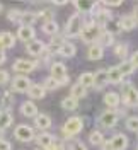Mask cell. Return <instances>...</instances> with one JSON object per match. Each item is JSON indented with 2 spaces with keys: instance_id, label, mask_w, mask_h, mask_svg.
Segmentation results:
<instances>
[{
  "instance_id": "6da1fadb",
  "label": "cell",
  "mask_w": 138,
  "mask_h": 150,
  "mask_svg": "<svg viewBox=\"0 0 138 150\" xmlns=\"http://www.w3.org/2000/svg\"><path fill=\"white\" fill-rule=\"evenodd\" d=\"M121 94H123L121 101H123L125 106H128V108H135V106H138V89L131 84V82H125V84H121Z\"/></svg>"
},
{
  "instance_id": "7a4b0ae2",
  "label": "cell",
  "mask_w": 138,
  "mask_h": 150,
  "mask_svg": "<svg viewBox=\"0 0 138 150\" xmlns=\"http://www.w3.org/2000/svg\"><path fill=\"white\" fill-rule=\"evenodd\" d=\"M82 28H84V16L82 14H79V12H75V14L70 16L68 22H67L65 34H67L68 38H77V36H80Z\"/></svg>"
},
{
  "instance_id": "3957f363",
  "label": "cell",
  "mask_w": 138,
  "mask_h": 150,
  "mask_svg": "<svg viewBox=\"0 0 138 150\" xmlns=\"http://www.w3.org/2000/svg\"><path fill=\"white\" fill-rule=\"evenodd\" d=\"M82 130H84V120L79 118V116L68 118V120L65 121L63 128H62V131H63V135L67 137V138H72V137H75V135H79Z\"/></svg>"
},
{
  "instance_id": "277c9868",
  "label": "cell",
  "mask_w": 138,
  "mask_h": 150,
  "mask_svg": "<svg viewBox=\"0 0 138 150\" xmlns=\"http://www.w3.org/2000/svg\"><path fill=\"white\" fill-rule=\"evenodd\" d=\"M102 29L99 28V26H96L94 22H84V28H82V33H80V38H82L84 43H96L97 41V38H99V34H101Z\"/></svg>"
},
{
  "instance_id": "5b68a950",
  "label": "cell",
  "mask_w": 138,
  "mask_h": 150,
  "mask_svg": "<svg viewBox=\"0 0 138 150\" xmlns=\"http://www.w3.org/2000/svg\"><path fill=\"white\" fill-rule=\"evenodd\" d=\"M50 72H51V77L55 79L56 82L60 85H65L68 84V75H67V67L63 63H60V62H55V63H51L50 67Z\"/></svg>"
},
{
  "instance_id": "8992f818",
  "label": "cell",
  "mask_w": 138,
  "mask_h": 150,
  "mask_svg": "<svg viewBox=\"0 0 138 150\" xmlns=\"http://www.w3.org/2000/svg\"><path fill=\"white\" fill-rule=\"evenodd\" d=\"M118 120H120V116H118V112L114 111V109H108V111H104L97 118V123L101 125L102 128H114L116 125H118Z\"/></svg>"
},
{
  "instance_id": "52a82bcc",
  "label": "cell",
  "mask_w": 138,
  "mask_h": 150,
  "mask_svg": "<svg viewBox=\"0 0 138 150\" xmlns=\"http://www.w3.org/2000/svg\"><path fill=\"white\" fill-rule=\"evenodd\" d=\"M92 16H94V21H92V22H94L96 26H99L101 29L106 28L111 21H113V16H111L109 9H99V10H96Z\"/></svg>"
},
{
  "instance_id": "ba28073f",
  "label": "cell",
  "mask_w": 138,
  "mask_h": 150,
  "mask_svg": "<svg viewBox=\"0 0 138 150\" xmlns=\"http://www.w3.org/2000/svg\"><path fill=\"white\" fill-rule=\"evenodd\" d=\"M31 85H33V82H31V79L28 75H17L12 80V91H16V92H28Z\"/></svg>"
},
{
  "instance_id": "9c48e42d",
  "label": "cell",
  "mask_w": 138,
  "mask_h": 150,
  "mask_svg": "<svg viewBox=\"0 0 138 150\" xmlns=\"http://www.w3.org/2000/svg\"><path fill=\"white\" fill-rule=\"evenodd\" d=\"M36 62H31V60H26V58H19V60H16L14 62V70L16 72H19V74H26L28 75L29 72H33L34 68H36Z\"/></svg>"
},
{
  "instance_id": "30bf717a",
  "label": "cell",
  "mask_w": 138,
  "mask_h": 150,
  "mask_svg": "<svg viewBox=\"0 0 138 150\" xmlns=\"http://www.w3.org/2000/svg\"><path fill=\"white\" fill-rule=\"evenodd\" d=\"M14 135H16V138L19 142H31L34 138V130L28 125H19L16 131H14Z\"/></svg>"
},
{
  "instance_id": "8fae6325",
  "label": "cell",
  "mask_w": 138,
  "mask_h": 150,
  "mask_svg": "<svg viewBox=\"0 0 138 150\" xmlns=\"http://www.w3.org/2000/svg\"><path fill=\"white\" fill-rule=\"evenodd\" d=\"M45 50H46V45L39 39H33V41L26 43V51L33 56H41Z\"/></svg>"
},
{
  "instance_id": "7c38bea8",
  "label": "cell",
  "mask_w": 138,
  "mask_h": 150,
  "mask_svg": "<svg viewBox=\"0 0 138 150\" xmlns=\"http://www.w3.org/2000/svg\"><path fill=\"white\" fill-rule=\"evenodd\" d=\"M109 143H111V149L113 150H126L128 149V138L123 133H116L109 140Z\"/></svg>"
},
{
  "instance_id": "4fadbf2b",
  "label": "cell",
  "mask_w": 138,
  "mask_h": 150,
  "mask_svg": "<svg viewBox=\"0 0 138 150\" xmlns=\"http://www.w3.org/2000/svg\"><path fill=\"white\" fill-rule=\"evenodd\" d=\"M108 84H109L108 82V70H97L94 74V89L102 91Z\"/></svg>"
},
{
  "instance_id": "5bb4252c",
  "label": "cell",
  "mask_w": 138,
  "mask_h": 150,
  "mask_svg": "<svg viewBox=\"0 0 138 150\" xmlns=\"http://www.w3.org/2000/svg\"><path fill=\"white\" fill-rule=\"evenodd\" d=\"M34 36H36V31H34V28H31V26H19L17 38L21 39V41H26V43H29V41H33V39H34Z\"/></svg>"
},
{
  "instance_id": "9a60e30c",
  "label": "cell",
  "mask_w": 138,
  "mask_h": 150,
  "mask_svg": "<svg viewBox=\"0 0 138 150\" xmlns=\"http://www.w3.org/2000/svg\"><path fill=\"white\" fill-rule=\"evenodd\" d=\"M74 5L79 14H94L99 4L97 2H74Z\"/></svg>"
},
{
  "instance_id": "2e32d148",
  "label": "cell",
  "mask_w": 138,
  "mask_h": 150,
  "mask_svg": "<svg viewBox=\"0 0 138 150\" xmlns=\"http://www.w3.org/2000/svg\"><path fill=\"white\" fill-rule=\"evenodd\" d=\"M16 46V38L10 33H0V51H5Z\"/></svg>"
},
{
  "instance_id": "e0dca14e",
  "label": "cell",
  "mask_w": 138,
  "mask_h": 150,
  "mask_svg": "<svg viewBox=\"0 0 138 150\" xmlns=\"http://www.w3.org/2000/svg\"><path fill=\"white\" fill-rule=\"evenodd\" d=\"M120 103H121V97L118 92H106L104 94V104L109 109H114L116 111V108L120 106Z\"/></svg>"
},
{
  "instance_id": "ac0fdd59",
  "label": "cell",
  "mask_w": 138,
  "mask_h": 150,
  "mask_svg": "<svg viewBox=\"0 0 138 150\" xmlns=\"http://www.w3.org/2000/svg\"><path fill=\"white\" fill-rule=\"evenodd\" d=\"M21 112H22V116H26V118H36L38 116V108H36L34 103L26 101V103L21 104Z\"/></svg>"
},
{
  "instance_id": "d6986e66",
  "label": "cell",
  "mask_w": 138,
  "mask_h": 150,
  "mask_svg": "<svg viewBox=\"0 0 138 150\" xmlns=\"http://www.w3.org/2000/svg\"><path fill=\"white\" fill-rule=\"evenodd\" d=\"M102 56H104V48L101 45L94 43V45L89 46V51H87V58L89 60H101Z\"/></svg>"
},
{
  "instance_id": "ffe728a7",
  "label": "cell",
  "mask_w": 138,
  "mask_h": 150,
  "mask_svg": "<svg viewBox=\"0 0 138 150\" xmlns=\"http://www.w3.org/2000/svg\"><path fill=\"white\" fill-rule=\"evenodd\" d=\"M53 135L51 133H46V131H43V133H39L36 137V142H38V145L41 147V149H48V147H51V143H53Z\"/></svg>"
},
{
  "instance_id": "44dd1931",
  "label": "cell",
  "mask_w": 138,
  "mask_h": 150,
  "mask_svg": "<svg viewBox=\"0 0 138 150\" xmlns=\"http://www.w3.org/2000/svg\"><path fill=\"white\" fill-rule=\"evenodd\" d=\"M34 125L39 130H48L51 126V118L48 114H45V112H41V114H38L36 118H34Z\"/></svg>"
},
{
  "instance_id": "7402d4cb",
  "label": "cell",
  "mask_w": 138,
  "mask_h": 150,
  "mask_svg": "<svg viewBox=\"0 0 138 150\" xmlns=\"http://www.w3.org/2000/svg\"><path fill=\"white\" fill-rule=\"evenodd\" d=\"M75 53H77L75 45H74V43H67V41L62 45L60 51H58V55H62L63 58H72V56H75Z\"/></svg>"
},
{
  "instance_id": "603a6c76",
  "label": "cell",
  "mask_w": 138,
  "mask_h": 150,
  "mask_svg": "<svg viewBox=\"0 0 138 150\" xmlns=\"http://www.w3.org/2000/svg\"><path fill=\"white\" fill-rule=\"evenodd\" d=\"M96 43H97V45H101L102 48L113 46V45H114V36L109 34L108 31H101V34H99V38H97V41H96Z\"/></svg>"
},
{
  "instance_id": "cb8c5ba5",
  "label": "cell",
  "mask_w": 138,
  "mask_h": 150,
  "mask_svg": "<svg viewBox=\"0 0 138 150\" xmlns=\"http://www.w3.org/2000/svg\"><path fill=\"white\" fill-rule=\"evenodd\" d=\"M118 24H120L121 31H131V29L137 28V22H135V19L131 17V16H123L118 21Z\"/></svg>"
},
{
  "instance_id": "d4e9b609",
  "label": "cell",
  "mask_w": 138,
  "mask_h": 150,
  "mask_svg": "<svg viewBox=\"0 0 138 150\" xmlns=\"http://www.w3.org/2000/svg\"><path fill=\"white\" fill-rule=\"evenodd\" d=\"M29 97H33V99H43L46 96V91L43 89V85H39V84H33L31 87H29Z\"/></svg>"
},
{
  "instance_id": "484cf974",
  "label": "cell",
  "mask_w": 138,
  "mask_h": 150,
  "mask_svg": "<svg viewBox=\"0 0 138 150\" xmlns=\"http://www.w3.org/2000/svg\"><path fill=\"white\" fill-rule=\"evenodd\" d=\"M14 121V116H12V112L10 111H0V130H5V128H9L10 125Z\"/></svg>"
},
{
  "instance_id": "4316f807",
  "label": "cell",
  "mask_w": 138,
  "mask_h": 150,
  "mask_svg": "<svg viewBox=\"0 0 138 150\" xmlns=\"http://www.w3.org/2000/svg\"><path fill=\"white\" fill-rule=\"evenodd\" d=\"M36 21H38L36 12H22L19 24H21V26H31V28H33V24H34Z\"/></svg>"
},
{
  "instance_id": "83f0119b",
  "label": "cell",
  "mask_w": 138,
  "mask_h": 150,
  "mask_svg": "<svg viewBox=\"0 0 138 150\" xmlns=\"http://www.w3.org/2000/svg\"><path fill=\"white\" fill-rule=\"evenodd\" d=\"M79 84L82 85L84 89L94 87V74H91V72H84V74L79 77Z\"/></svg>"
},
{
  "instance_id": "f1b7e54d",
  "label": "cell",
  "mask_w": 138,
  "mask_h": 150,
  "mask_svg": "<svg viewBox=\"0 0 138 150\" xmlns=\"http://www.w3.org/2000/svg\"><path fill=\"white\" fill-rule=\"evenodd\" d=\"M121 80H123V75L120 74L118 67H113L108 70V82L109 84H120Z\"/></svg>"
},
{
  "instance_id": "f546056e",
  "label": "cell",
  "mask_w": 138,
  "mask_h": 150,
  "mask_svg": "<svg viewBox=\"0 0 138 150\" xmlns=\"http://www.w3.org/2000/svg\"><path fill=\"white\" fill-rule=\"evenodd\" d=\"M58 22H56L55 19H51V21H46L45 24H43V33L46 34H50V36H55L56 33H58Z\"/></svg>"
},
{
  "instance_id": "4dcf8cb0",
  "label": "cell",
  "mask_w": 138,
  "mask_h": 150,
  "mask_svg": "<svg viewBox=\"0 0 138 150\" xmlns=\"http://www.w3.org/2000/svg\"><path fill=\"white\" fill-rule=\"evenodd\" d=\"M89 142H91V145H94V147H99V145L104 143V135L99 130H94L89 135Z\"/></svg>"
},
{
  "instance_id": "1f68e13d",
  "label": "cell",
  "mask_w": 138,
  "mask_h": 150,
  "mask_svg": "<svg viewBox=\"0 0 138 150\" xmlns=\"http://www.w3.org/2000/svg\"><path fill=\"white\" fill-rule=\"evenodd\" d=\"M14 104V94L12 92H4L0 97V106L4 108V111H9V108Z\"/></svg>"
},
{
  "instance_id": "d6a6232c",
  "label": "cell",
  "mask_w": 138,
  "mask_h": 150,
  "mask_svg": "<svg viewBox=\"0 0 138 150\" xmlns=\"http://www.w3.org/2000/svg\"><path fill=\"white\" fill-rule=\"evenodd\" d=\"M62 108L67 109V111H74V109L79 108V101L75 97H72V96H68V97H65L63 101H62Z\"/></svg>"
},
{
  "instance_id": "836d02e7",
  "label": "cell",
  "mask_w": 138,
  "mask_h": 150,
  "mask_svg": "<svg viewBox=\"0 0 138 150\" xmlns=\"http://www.w3.org/2000/svg\"><path fill=\"white\" fill-rule=\"evenodd\" d=\"M70 94H72V97H75V99L79 101V99L85 97V94H87V89H84L82 85L77 82L75 85H72V91H70Z\"/></svg>"
},
{
  "instance_id": "e575fe53",
  "label": "cell",
  "mask_w": 138,
  "mask_h": 150,
  "mask_svg": "<svg viewBox=\"0 0 138 150\" xmlns=\"http://www.w3.org/2000/svg\"><path fill=\"white\" fill-rule=\"evenodd\" d=\"M118 70H120V74L123 75V77H126V75H131L133 74V65L130 63V62H126V60H123V63L121 65H118Z\"/></svg>"
},
{
  "instance_id": "d590c367",
  "label": "cell",
  "mask_w": 138,
  "mask_h": 150,
  "mask_svg": "<svg viewBox=\"0 0 138 150\" xmlns=\"http://www.w3.org/2000/svg\"><path fill=\"white\" fill-rule=\"evenodd\" d=\"M58 87H60V84L56 82L53 77H46L45 80H43V89L45 91H56Z\"/></svg>"
},
{
  "instance_id": "8d00e7d4",
  "label": "cell",
  "mask_w": 138,
  "mask_h": 150,
  "mask_svg": "<svg viewBox=\"0 0 138 150\" xmlns=\"http://www.w3.org/2000/svg\"><path fill=\"white\" fill-rule=\"evenodd\" d=\"M114 55L125 60V56L128 55V45H126V43H118V45L114 46Z\"/></svg>"
},
{
  "instance_id": "74e56055",
  "label": "cell",
  "mask_w": 138,
  "mask_h": 150,
  "mask_svg": "<svg viewBox=\"0 0 138 150\" xmlns=\"http://www.w3.org/2000/svg\"><path fill=\"white\" fill-rule=\"evenodd\" d=\"M125 123H126V128H128L130 131L138 133V116H130Z\"/></svg>"
},
{
  "instance_id": "f35d334b",
  "label": "cell",
  "mask_w": 138,
  "mask_h": 150,
  "mask_svg": "<svg viewBox=\"0 0 138 150\" xmlns=\"http://www.w3.org/2000/svg\"><path fill=\"white\" fill-rule=\"evenodd\" d=\"M104 31H108L109 34H113V36H114V34H118V33H121V28H120V24H118V22L111 21L109 24L106 26V29H104Z\"/></svg>"
},
{
  "instance_id": "ab89813d",
  "label": "cell",
  "mask_w": 138,
  "mask_h": 150,
  "mask_svg": "<svg viewBox=\"0 0 138 150\" xmlns=\"http://www.w3.org/2000/svg\"><path fill=\"white\" fill-rule=\"evenodd\" d=\"M21 16H22V10L12 9L9 12V21L10 22H19V21H21Z\"/></svg>"
},
{
  "instance_id": "60d3db41",
  "label": "cell",
  "mask_w": 138,
  "mask_h": 150,
  "mask_svg": "<svg viewBox=\"0 0 138 150\" xmlns=\"http://www.w3.org/2000/svg\"><path fill=\"white\" fill-rule=\"evenodd\" d=\"M68 149H70V150H87V147H85V143H84V142L75 140V142H72V143L68 145Z\"/></svg>"
},
{
  "instance_id": "b9f144b4",
  "label": "cell",
  "mask_w": 138,
  "mask_h": 150,
  "mask_svg": "<svg viewBox=\"0 0 138 150\" xmlns=\"http://www.w3.org/2000/svg\"><path fill=\"white\" fill-rule=\"evenodd\" d=\"M36 17H38V21H39V19H45V22L46 21H51V12H50V10H41V12L36 14Z\"/></svg>"
},
{
  "instance_id": "7bdbcfd3",
  "label": "cell",
  "mask_w": 138,
  "mask_h": 150,
  "mask_svg": "<svg viewBox=\"0 0 138 150\" xmlns=\"http://www.w3.org/2000/svg\"><path fill=\"white\" fill-rule=\"evenodd\" d=\"M46 150H67V149H65V145H63L60 140H53L51 147H48Z\"/></svg>"
},
{
  "instance_id": "ee69618b",
  "label": "cell",
  "mask_w": 138,
  "mask_h": 150,
  "mask_svg": "<svg viewBox=\"0 0 138 150\" xmlns=\"http://www.w3.org/2000/svg\"><path fill=\"white\" fill-rule=\"evenodd\" d=\"M7 82H9V74L5 70H0V85L7 84Z\"/></svg>"
},
{
  "instance_id": "f6af8a7d",
  "label": "cell",
  "mask_w": 138,
  "mask_h": 150,
  "mask_svg": "<svg viewBox=\"0 0 138 150\" xmlns=\"http://www.w3.org/2000/svg\"><path fill=\"white\" fill-rule=\"evenodd\" d=\"M12 149V145H10V142H7V140H0V150H10Z\"/></svg>"
},
{
  "instance_id": "bcb514c9",
  "label": "cell",
  "mask_w": 138,
  "mask_h": 150,
  "mask_svg": "<svg viewBox=\"0 0 138 150\" xmlns=\"http://www.w3.org/2000/svg\"><path fill=\"white\" fill-rule=\"evenodd\" d=\"M130 63L133 65V68H138V51L131 55V58H130Z\"/></svg>"
},
{
  "instance_id": "7dc6e473",
  "label": "cell",
  "mask_w": 138,
  "mask_h": 150,
  "mask_svg": "<svg viewBox=\"0 0 138 150\" xmlns=\"http://www.w3.org/2000/svg\"><path fill=\"white\" fill-rule=\"evenodd\" d=\"M121 4H123V2H104V5H106L108 9H109V7H120Z\"/></svg>"
},
{
  "instance_id": "c3c4849f",
  "label": "cell",
  "mask_w": 138,
  "mask_h": 150,
  "mask_svg": "<svg viewBox=\"0 0 138 150\" xmlns=\"http://www.w3.org/2000/svg\"><path fill=\"white\" fill-rule=\"evenodd\" d=\"M131 17L135 19V22L138 24V5L135 7V9H133V14H131Z\"/></svg>"
},
{
  "instance_id": "681fc988",
  "label": "cell",
  "mask_w": 138,
  "mask_h": 150,
  "mask_svg": "<svg viewBox=\"0 0 138 150\" xmlns=\"http://www.w3.org/2000/svg\"><path fill=\"white\" fill-rule=\"evenodd\" d=\"M102 150H113V149H111L109 142H104V143H102Z\"/></svg>"
},
{
  "instance_id": "f907efd6",
  "label": "cell",
  "mask_w": 138,
  "mask_h": 150,
  "mask_svg": "<svg viewBox=\"0 0 138 150\" xmlns=\"http://www.w3.org/2000/svg\"><path fill=\"white\" fill-rule=\"evenodd\" d=\"M4 62H5V53H4V51H0V65H2Z\"/></svg>"
},
{
  "instance_id": "816d5d0a",
  "label": "cell",
  "mask_w": 138,
  "mask_h": 150,
  "mask_svg": "<svg viewBox=\"0 0 138 150\" xmlns=\"http://www.w3.org/2000/svg\"><path fill=\"white\" fill-rule=\"evenodd\" d=\"M55 5H58V7H63V5H67V2H53Z\"/></svg>"
},
{
  "instance_id": "f5cc1de1",
  "label": "cell",
  "mask_w": 138,
  "mask_h": 150,
  "mask_svg": "<svg viewBox=\"0 0 138 150\" xmlns=\"http://www.w3.org/2000/svg\"><path fill=\"white\" fill-rule=\"evenodd\" d=\"M2 135H4V130H0V140H2Z\"/></svg>"
},
{
  "instance_id": "db71d44e",
  "label": "cell",
  "mask_w": 138,
  "mask_h": 150,
  "mask_svg": "<svg viewBox=\"0 0 138 150\" xmlns=\"http://www.w3.org/2000/svg\"><path fill=\"white\" fill-rule=\"evenodd\" d=\"M2 9H4V7H2V4H0V12H2Z\"/></svg>"
},
{
  "instance_id": "11a10c76",
  "label": "cell",
  "mask_w": 138,
  "mask_h": 150,
  "mask_svg": "<svg viewBox=\"0 0 138 150\" xmlns=\"http://www.w3.org/2000/svg\"><path fill=\"white\" fill-rule=\"evenodd\" d=\"M38 150H39V149H38Z\"/></svg>"
}]
</instances>
